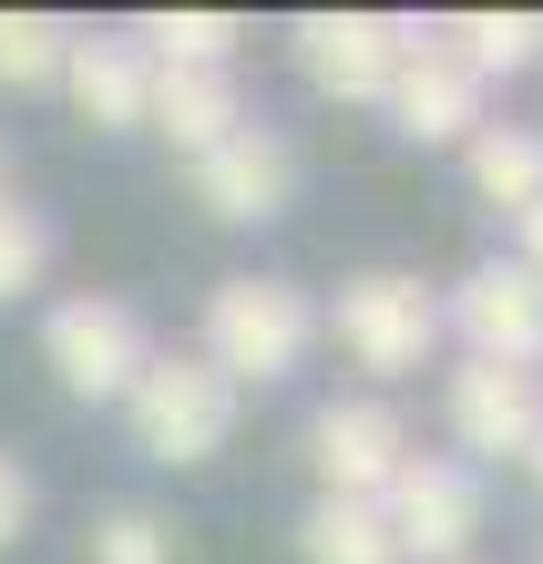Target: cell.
<instances>
[{"label":"cell","mask_w":543,"mask_h":564,"mask_svg":"<svg viewBox=\"0 0 543 564\" xmlns=\"http://www.w3.org/2000/svg\"><path fill=\"white\" fill-rule=\"evenodd\" d=\"M308 349H318V308H308V288L297 278H226L206 297V370L226 390H267V380H297L308 370Z\"/></svg>","instance_id":"obj_1"},{"label":"cell","mask_w":543,"mask_h":564,"mask_svg":"<svg viewBox=\"0 0 543 564\" xmlns=\"http://www.w3.org/2000/svg\"><path fill=\"white\" fill-rule=\"evenodd\" d=\"M441 421L471 462H523L543 431V370H492V359H461L452 390H441Z\"/></svg>","instance_id":"obj_10"},{"label":"cell","mask_w":543,"mask_h":564,"mask_svg":"<svg viewBox=\"0 0 543 564\" xmlns=\"http://www.w3.org/2000/svg\"><path fill=\"white\" fill-rule=\"evenodd\" d=\"M93 564H175V523L144 513V503L93 513Z\"/></svg>","instance_id":"obj_19"},{"label":"cell","mask_w":543,"mask_h":564,"mask_svg":"<svg viewBox=\"0 0 543 564\" xmlns=\"http://www.w3.org/2000/svg\"><path fill=\"white\" fill-rule=\"evenodd\" d=\"M471 164V195H482L492 216H523L543 195V123H482V134L461 144Z\"/></svg>","instance_id":"obj_14"},{"label":"cell","mask_w":543,"mask_h":564,"mask_svg":"<svg viewBox=\"0 0 543 564\" xmlns=\"http://www.w3.org/2000/svg\"><path fill=\"white\" fill-rule=\"evenodd\" d=\"M441 328H461L471 359H492V370H543V278L523 257H482L441 297Z\"/></svg>","instance_id":"obj_6"},{"label":"cell","mask_w":543,"mask_h":564,"mask_svg":"<svg viewBox=\"0 0 543 564\" xmlns=\"http://www.w3.org/2000/svg\"><path fill=\"white\" fill-rule=\"evenodd\" d=\"M133 52L164 73H236V21L226 11H154L133 21Z\"/></svg>","instance_id":"obj_16"},{"label":"cell","mask_w":543,"mask_h":564,"mask_svg":"<svg viewBox=\"0 0 543 564\" xmlns=\"http://www.w3.org/2000/svg\"><path fill=\"white\" fill-rule=\"evenodd\" d=\"M400 462H411V431H400L390 401H318L308 411V473L338 503H380Z\"/></svg>","instance_id":"obj_9"},{"label":"cell","mask_w":543,"mask_h":564,"mask_svg":"<svg viewBox=\"0 0 543 564\" xmlns=\"http://www.w3.org/2000/svg\"><path fill=\"white\" fill-rule=\"evenodd\" d=\"M42 359H52V380L73 390V401H123L133 380H144V359H154V339H144V318L123 308V297H62V308L42 318Z\"/></svg>","instance_id":"obj_4"},{"label":"cell","mask_w":543,"mask_h":564,"mask_svg":"<svg viewBox=\"0 0 543 564\" xmlns=\"http://www.w3.org/2000/svg\"><path fill=\"white\" fill-rule=\"evenodd\" d=\"M62 52H73V21L0 11V83H11V93H52L62 83Z\"/></svg>","instance_id":"obj_18"},{"label":"cell","mask_w":543,"mask_h":564,"mask_svg":"<svg viewBox=\"0 0 543 564\" xmlns=\"http://www.w3.org/2000/svg\"><path fill=\"white\" fill-rule=\"evenodd\" d=\"M144 123H154V134L175 144L185 164H195V154H216L236 123H247V93H236V73H164V62H154Z\"/></svg>","instance_id":"obj_13"},{"label":"cell","mask_w":543,"mask_h":564,"mask_svg":"<svg viewBox=\"0 0 543 564\" xmlns=\"http://www.w3.org/2000/svg\"><path fill=\"white\" fill-rule=\"evenodd\" d=\"M287 42H297V73H308L328 104H380L390 73H400V52H411L421 31L390 21V11H308Z\"/></svg>","instance_id":"obj_7"},{"label":"cell","mask_w":543,"mask_h":564,"mask_svg":"<svg viewBox=\"0 0 543 564\" xmlns=\"http://www.w3.org/2000/svg\"><path fill=\"white\" fill-rule=\"evenodd\" d=\"M42 268H52V226H42V206H11V195H0V308L42 288Z\"/></svg>","instance_id":"obj_20"},{"label":"cell","mask_w":543,"mask_h":564,"mask_svg":"<svg viewBox=\"0 0 543 564\" xmlns=\"http://www.w3.org/2000/svg\"><path fill=\"white\" fill-rule=\"evenodd\" d=\"M328 339H338V359L349 370H369V380H411L421 359L441 349V297L421 288V278H400V268H369V278H349L328 297Z\"/></svg>","instance_id":"obj_3"},{"label":"cell","mask_w":543,"mask_h":564,"mask_svg":"<svg viewBox=\"0 0 543 564\" xmlns=\"http://www.w3.org/2000/svg\"><path fill=\"white\" fill-rule=\"evenodd\" d=\"M0 195H11V154H0Z\"/></svg>","instance_id":"obj_24"},{"label":"cell","mask_w":543,"mask_h":564,"mask_svg":"<svg viewBox=\"0 0 543 564\" xmlns=\"http://www.w3.org/2000/svg\"><path fill=\"white\" fill-rule=\"evenodd\" d=\"M431 42L452 52L471 83H492V73H523V62L543 52V21L533 11H461L452 31H431Z\"/></svg>","instance_id":"obj_17"},{"label":"cell","mask_w":543,"mask_h":564,"mask_svg":"<svg viewBox=\"0 0 543 564\" xmlns=\"http://www.w3.org/2000/svg\"><path fill=\"white\" fill-rule=\"evenodd\" d=\"M73 93V113L93 123V134H144V93H154V62L133 52V31H73V52H62V83Z\"/></svg>","instance_id":"obj_12"},{"label":"cell","mask_w":543,"mask_h":564,"mask_svg":"<svg viewBox=\"0 0 543 564\" xmlns=\"http://www.w3.org/2000/svg\"><path fill=\"white\" fill-rule=\"evenodd\" d=\"M21 534H31V473H21L11 452H0V554H11Z\"/></svg>","instance_id":"obj_21"},{"label":"cell","mask_w":543,"mask_h":564,"mask_svg":"<svg viewBox=\"0 0 543 564\" xmlns=\"http://www.w3.org/2000/svg\"><path fill=\"white\" fill-rule=\"evenodd\" d=\"M523 473H533V482H543V431H533V452H523Z\"/></svg>","instance_id":"obj_23"},{"label":"cell","mask_w":543,"mask_h":564,"mask_svg":"<svg viewBox=\"0 0 543 564\" xmlns=\"http://www.w3.org/2000/svg\"><path fill=\"white\" fill-rule=\"evenodd\" d=\"M185 185H195V206H206L216 226H267V216L297 206V144L278 134V123H236L216 154L185 164Z\"/></svg>","instance_id":"obj_8"},{"label":"cell","mask_w":543,"mask_h":564,"mask_svg":"<svg viewBox=\"0 0 543 564\" xmlns=\"http://www.w3.org/2000/svg\"><path fill=\"white\" fill-rule=\"evenodd\" d=\"M380 523H390V544H400V564H461L471 554V534H482V473L471 462H441V452H411L390 473V492H380Z\"/></svg>","instance_id":"obj_5"},{"label":"cell","mask_w":543,"mask_h":564,"mask_svg":"<svg viewBox=\"0 0 543 564\" xmlns=\"http://www.w3.org/2000/svg\"><path fill=\"white\" fill-rule=\"evenodd\" d=\"M297 564H400L380 503H338V492H318L308 523H297Z\"/></svg>","instance_id":"obj_15"},{"label":"cell","mask_w":543,"mask_h":564,"mask_svg":"<svg viewBox=\"0 0 543 564\" xmlns=\"http://www.w3.org/2000/svg\"><path fill=\"white\" fill-rule=\"evenodd\" d=\"M380 104H390V123L411 144H471V134H482V83H471L441 42H411V52H400V73H390Z\"/></svg>","instance_id":"obj_11"},{"label":"cell","mask_w":543,"mask_h":564,"mask_svg":"<svg viewBox=\"0 0 543 564\" xmlns=\"http://www.w3.org/2000/svg\"><path fill=\"white\" fill-rule=\"evenodd\" d=\"M113 411H123V431H133V452L164 462V473H185V462H216V452L236 442V390H226L195 349L144 359V380H133Z\"/></svg>","instance_id":"obj_2"},{"label":"cell","mask_w":543,"mask_h":564,"mask_svg":"<svg viewBox=\"0 0 543 564\" xmlns=\"http://www.w3.org/2000/svg\"><path fill=\"white\" fill-rule=\"evenodd\" d=\"M502 226H513V257H523V268L543 278V195H533V206H523V216H502Z\"/></svg>","instance_id":"obj_22"}]
</instances>
